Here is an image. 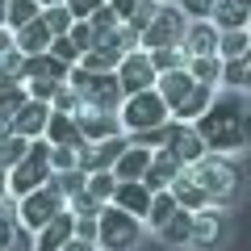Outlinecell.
<instances>
[{"label":"cell","instance_id":"cell-1","mask_svg":"<svg viewBox=\"0 0 251 251\" xmlns=\"http://www.w3.org/2000/svg\"><path fill=\"white\" fill-rule=\"evenodd\" d=\"M193 130L201 134V143L218 155H234L247 147L243 138V100L239 97H214V105L193 122Z\"/></svg>","mask_w":251,"mask_h":251},{"label":"cell","instance_id":"cell-2","mask_svg":"<svg viewBox=\"0 0 251 251\" xmlns=\"http://www.w3.org/2000/svg\"><path fill=\"white\" fill-rule=\"evenodd\" d=\"M184 172L205 188L209 205H218V209L230 205V201L239 197V188H243V176H239V168L230 163V155H218V151H205L197 163H188Z\"/></svg>","mask_w":251,"mask_h":251},{"label":"cell","instance_id":"cell-3","mask_svg":"<svg viewBox=\"0 0 251 251\" xmlns=\"http://www.w3.org/2000/svg\"><path fill=\"white\" fill-rule=\"evenodd\" d=\"M143 230H147L143 218L105 201V209L97 214V251H134L143 243Z\"/></svg>","mask_w":251,"mask_h":251},{"label":"cell","instance_id":"cell-4","mask_svg":"<svg viewBox=\"0 0 251 251\" xmlns=\"http://www.w3.org/2000/svg\"><path fill=\"white\" fill-rule=\"evenodd\" d=\"M46 180H50V143L46 138H29V151L9 168V180L4 184H9L13 197H25V193L42 188Z\"/></svg>","mask_w":251,"mask_h":251},{"label":"cell","instance_id":"cell-5","mask_svg":"<svg viewBox=\"0 0 251 251\" xmlns=\"http://www.w3.org/2000/svg\"><path fill=\"white\" fill-rule=\"evenodd\" d=\"M172 117V109L163 105V97L155 88H143V92H130V97L117 105V122H122L126 134H138V130H151V126H163Z\"/></svg>","mask_w":251,"mask_h":251},{"label":"cell","instance_id":"cell-6","mask_svg":"<svg viewBox=\"0 0 251 251\" xmlns=\"http://www.w3.org/2000/svg\"><path fill=\"white\" fill-rule=\"evenodd\" d=\"M67 84L80 92V105H92V109H117L126 100L122 84H117V72H84V67H72Z\"/></svg>","mask_w":251,"mask_h":251},{"label":"cell","instance_id":"cell-7","mask_svg":"<svg viewBox=\"0 0 251 251\" xmlns=\"http://www.w3.org/2000/svg\"><path fill=\"white\" fill-rule=\"evenodd\" d=\"M59 209H67V197H63L50 180H46L42 188H34V193H25V197H17V218L29 226V230H42Z\"/></svg>","mask_w":251,"mask_h":251},{"label":"cell","instance_id":"cell-8","mask_svg":"<svg viewBox=\"0 0 251 251\" xmlns=\"http://www.w3.org/2000/svg\"><path fill=\"white\" fill-rule=\"evenodd\" d=\"M184 25H188V17L180 13V4H159L155 17L147 21V29H143L138 42H143V50H155V46H180Z\"/></svg>","mask_w":251,"mask_h":251},{"label":"cell","instance_id":"cell-9","mask_svg":"<svg viewBox=\"0 0 251 251\" xmlns=\"http://www.w3.org/2000/svg\"><path fill=\"white\" fill-rule=\"evenodd\" d=\"M226 234H230V222H226V214L218 205L193 209V234H188V247L214 251V247H222V243H226Z\"/></svg>","mask_w":251,"mask_h":251},{"label":"cell","instance_id":"cell-10","mask_svg":"<svg viewBox=\"0 0 251 251\" xmlns=\"http://www.w3.org/2000/svg\"><path fill=\"white\" fill-rule=\"evenodd\" d=\"M155 80H159V72H155L151 54H147L143 46L122 54V63H117V84H122L126 97H130V92H143V88H155Z\"/></svg>","mask_w":251,"mask_h":251},{"label":"cell","instance_id":"cell-11","mask_svg":"<svg viewBox=\"0 0 251 251\" xmlns=\"http://www.w3.org/2000/svg\"><path fill=\"white\" fill-rule=\"evenodd\" d=\"M130 147L126 134H109V138H97V143H80L75 147V168L80 172H100V168H113L117 155Z\"/></svg>","mask_w":251,"mask_h":251},{"label":"cell","instance_id":"cell-12","mask_svg":"<svg viewBox=\"0 0 251 251\" xmlns=\"http://www.w3.org/2000/svg\"><path fill=\"white\" fill-rule=\"evenodd\" d=\"M72 117H75V126H80V134L88 138V143L109 138V134H126L122 122H117V109H92V105H80Z\"/></svg>","mask_w":251,"mask_h":251},{"label":"cell","instance_id":"cell-13","mask_svg":"<svg viewBox=\"0 0 251 251\" xmlns=\"http://www.w3.org/2000/svg\"><path fill=\"white\" fill-rule=\"evenodd\" d=\"M168 126H172V134H168V151L176 155V159L184 163V168H188V163H197L201 155L209 151V147L201 143V134L193 130V122H176V117H172Z\"/></svg>","mask_w":251,"mask_h":251},{"label":"cell","instance_id":"cell-14","mask_svg":"<svg viewBox=\"0 0 251 251\" xmlns=\"http://www.w3.org/2000/svg\"><path fill=\"white\" fill-rule=\"evenodd\" d=\"M218 34H222V29H218L209 17L188 21V25H184V38H180V50H184L188 59H197V54H218Z\"/></svg>","mask_w":251,"mask_h":251},{"label":"cell","instance_id":"cell-15","mask_svg":"<svg viewBox=\"0 0 251 251\" xmlns=\"http://www.w3.org/2000/svg\"><path fill=\"white\" fill-rule=\"evenodd\" d=\"M67 63L63 59H54L50 50H42V54H25L21 59V84H29V80H50V84H63L67 80Z\"/></svg>","mask_w":251,"mask_h":251},{"label":"cell","instance_id":"cell-16","mask_svg":"<svg viewBox=\"0 0 251 251\" xmlns=\"http://www.w3.org/2000/svg\"><path fill=\"white\" fill-rule=\"evenodd\" d=\"M72 234H75V214L72 209H59L42 230H34V251H59Z\"/></svg>","mask_w":251,"mask_h":251},{"label":"cell","instance_id":"cell-17","mask_svg":"<svg viewBox=\"0 0 251 251\" xmlns=\"http://www.w3.org/2000/svg\"><path fill=\"white\" fill-rule=\"evenodd\" d=\"M197 88V80L188 75V67H172V72H159V80H155V92L163 97V105L168 109H180L184 105V97Z\"/></svg>","mask_w":251,"mask_h":251},{"label":"cell","instance_id":"cell-18","mask_svg":"<svg viewBox=\"0 0 251 251\" xmlns=\"http://www.w3.org/2000/svg\"><path fill=\"white\" fill-rule=\"evenodd\" d=\"M151 188L143 184V180H117V188H113V205L117 209H126V214H134V218H147V209H151Z\"/></svg>","mask_w":251,"mask_h":251},{"label":"cell","instance_id":"cell-19","mask_svg":"<svg viewBox=\"0 0 251 251\" xmlns=\"http://www.w3.org/2000/svg\"><path fill=\"white\" fill-rule=\"evenodd\" d=\"M180 172H184V163H180V159H176V155H172V151H168V147H159V151H155V155H151V168H147V172H143V184H147V188H151V193H163V188H168V184H172V180H176V176H180Z\"/></svg>","mask_w":251,"mask_h":251},{"label":"cell","instance_id":"cell-20","mask_svg":"<svg viewBox=\"0 0 251 251\" xmlns=\"http://www.w3.org/2000/svg\"><path fill=\"white\" fill-rule=\"evenodd\" d=\"M46 122H50V105H46V100H34V97L13 113V130H17L21 138H42Z\"/></svg>","mask_w":251,"mask_h":251},{"label":"cell","instance_id":"cell-21","mask_svg":"<svg viewBox=\"0 0 251 251\" xmlns=\"http://www.w3.org/2000/svg\"><path fill=\"white\" fill-rule=\"evenodd\" d=\"M42 138L54 143V147H80V143H88V138L80 134V126H75V117L72 113H59V109H50V122H46Z\"/></svg>","mask_w":251,"mask_h":251},{"label":"cell","instance_id":"cell-22","mask_svg":"<svg viewBox=\"0 0 251 251\" xmlns=\"http://www.w3.org/2000/svg\"><path fill=\"white\" fill-rule=\"evenodd\" d=\"M50 29H46V21H42V13H38L34 21H25L21 29H13V42H17V50L21 54H42L46 46H50Z\"/></svg>","mask_w":251,"mask_h":251},{"label":"cell","instance_id":"cell-23","mask_svg":"<svg viewBox=\"0 0 251 251\" xmlns=\"http://www.w3.org/2000/svg\"><path fill=\"white\" fill-rule=\"evenodd\" d=\"M151 155H155V151H147V147L130 143L122 155H117V163H113V176H117V180H143V172L151 168Z\"/></svg>","mask_w":251,"mask_h":251},{"label":"cell","instance_id":"cell-24","mask_svg":"<svg viewBox=\"0 0 251 251\" xmlns=\"http://www.w3.org/2000/svg\"><path fill=\"white\" fill-rule=\"evenodd\" d=\"M168 193L176 197V205H180V209H205V205H209L205 188H201L197 180L188 176V172H180V176L172 180V184H168Z\"/></svg>","mask_w":251,"mask_h":251},{"label":"cell","instance_id":"cell-25","mask_svg":"<svg viewBox=\"0 0 251 251\" xmlns=\"http://www.w3.org/2000/svg\"><path fill=\"white\" fill-rule=\"evenodd\" d=\"M117 63H122V50H117L109 38H100L92 50L80 54V63H75V67H84V72H117Z\"/></svg>","mask_w":251,"mask_h":251},{"label":"cell","instance_id":"cell-26","mask_svg":"<svg viewBox=\"0 0 251 251\" xmlns=\"http://www.w3.org/2000/svg\"><path fill=\"white\" fill-rule=\"evenodd\" d=\"M155 234H159L168 247H188V234H193V209H180L176 205V214H172Z\"/></svg>","mask_w":251,"mask_h":251},{"label":"cell","instance_id":"cell-27","mask_svg":"<svg viewBox=\"0 0 251 251\" xmlns=\"http://www.w3.org/2000/svg\"><path fill=\"white\" fill-rule=\"evenodd\" d=\"M214 97H218V88H209V84H197V88L184 97V105L172 109V117H176V122H197V117L205 113L209 105H214Z\"/></svg>","mask_w":251,"mask_h":251},{"label":"cell","instance_id":"cell-28","mask_svg":"<svg viewBox=\"0 0 251 251\" xmlns=\"http://www.w3.org/2000/svg\"><path fill=\"white\" fill-rule=\"evenodd\" d=\"M218 29H247L251 25V9L234 4V0H214V13H209Z\"/></svg>","mask_w":251,"mask_h":251},{"label":"cell","instance_id":"cell-29","mask_svg":"<svg viewBox=\"0 0 251 251\" xmlns=\"http://www.w3.org/2000/svg\"><path fill=\"white\" fill-rule=\"evenodd\" d=\"M184 67H188V75H193L197 84L222 88V59H218V54H197V59H188Z\"/></svg>","mask_w":251,"mask_h":251},{"label":"cell","instance_id":"cell-30","mask_svg":"<svg viewBox=\"0 0 251 251\" xmlns=\"http://www.w3.org/2000/svg\"><path fill=\"white\" fill-rule=\"evenodd\" d=\"M251 34L247 29H222L218 34V59H247Z\"/></svg>","mask_w":251,"mask_h":251},{"label":"cell","instance_id":"cell-31","mask_svg":"<svg viewBox=\"0 0 251 251\" xmlns=\"http://www.w3.org/2000/svg\"><path fill=\"white\" fill-rule=\"evenodd\" d=\"M172 214H176V197H172L168 188H163V193H155V197H151V209H147L143 226H147V230H159V226L168 222Z\"/></svg>","mask_w":251,"mask_h":251},{"label":"cell","instance_id":"cell-32","mask_svg":"<svg viewBox=\"0 0 251 251\" xmlns=\"http://www.w3.org/2000/svg\"><path fill=\"white\" fill-rule=\"evenodd\" d=\"M84 188H88L92 197L105 205L109 197H113V188H117V176H113V168H100V172H88V180H84Z\"/></svg>","mask_w":251,"mask_h":251},{"label":"cell","instance_id":"cell-33","mask_svg":"<svg viewBox=\"0 0 251 251\" xmlns=\"http://www.w3.org/2000/svg\"><path fill=\"white\" fill-rule=\"evenodd\" d=\"M38 13H42V4H38V0H9V13H4V25H9V29H21L25 21H34Z\"/></svg>","mask_w":251,"mask_h":251},{"label":"cell","instance_id":"cell-34","mask_svg":"<svg viewBox=\"0 0 251 251\" xmlns=\"http://www.w3.org/2000/svg\"><path fill=\"white\" fill-rule=\"evenodd\" d=\"M172 122V117H168ZM163 122V126H151V130H138V134H126L130 143H138V147H147V151H159V147H168V134H172V126Z\"/></svg>","mask_w":251,"mask_h":251},{"label":"cell","instance_id":"cell-35","mask_svg":"<svg viewBox=\"0 0 251 251\" xmlns=\"http://www.w3.org/2000/svg\"><path fill=\"white\" fill-rule=\"evenodd\" d=\"M147 54H151L155 72H172V67H184L188 63V54L180 50V46H155V50H147Z\"/></svg>","mask_w":251,"mask_h":251},{"label":"cell","instance_id":"cell-36","mask_svg":"<svg viewBox=\"0 0 251 251\" xmlns=\"http://www.w3.org/2000/svg\"><path fill=\"white\" fill-rule=\"evenodd\" d=\"M84 180H88V172H80V168H67V172H50V184L59 188L63 197H72V193H80V188H84Z\"/></svg>","mask_w":251,"mask_h":251},{"label":"cell","instance_id":"cell-37","mask_svg":"<svg viewBox=\"0 0 251 251\" xmlns=\"http://www.w3.org/2000/svg\"><path fill=\"white\" fill-rule=\"evenodd\" d=\"M67 209H72L75 218H97V214H100L105 205H100V201L92 197L88 188H80V193H72V197H67Z\"/></svg>","mask_w":251,"mask_h":251},{"label":"cell","instance_id":"cell-38","mask_svg":"<svg viewBox=\"0 0 251 251\" xmlns=\"http://www.w3.org/2000/svg\"><path fill=\"white\" fill-rule=\"evenodd\" d=\"M25 151H29V138H21V134H4L0 138V163H4V168H13Z\"/></svg>","mask_w":251,"mask_h":251},{"label":"cell","instance_id":"cell-39","mask_svg":"<svg viewBox=\"0 0 251 251\" xmlns=\"http://www.w3.org/2000/svg\"><path fill=\"white\" fill-rule=\"evenodd\" d=\"M42 21H46V29H50V34H67V29H72V9H67V4H50V9H42Z\"/></svg>","mask_w":251,"mask_h":251},{"label":"cell","instance_id":"cell-40","mask_svg":"<svg viewBox=\"0 0 251 251\" xmlns=\"http://www.w3.org/2000/svg\"><path fill=\"white\" fill-rule=\"evenodd\" d=\"M88 25H92V34H97V42H100V38H105V34H113V29L122 25V21H117V13L109 9V0H105V4H100V9L88 17Z\"/></svg>","mask_w":251,"mask_h":251},{"label":"cell","instance_id":"cell-41","mask_svg":"<svg viewBox=\"0 0 251 251\" xmlns=\"http://www.w3.org/2000/svg\"><path fill=\"white\" fill-rule=\"evenodd\" d=\"M46 50H50L54 59H63V63H67V67H75V63H80V46H75V42H72V38H67V34H54Z\"/></svg>","mask_w":251,"mask_h":251},{"label":"cell","instance_id":"cell-42","mask_svg":"<svg viewBox=\"0 0 251 251\" xmlns=\"http://www.w3.org/2000/svg\"><path fill=\"white\" fill-rule=\"evenodd\" d=\"M50 109H59V113H75V109H80V92L63 80L59 88H54V97H50Z\"/></svg>","mask_w":251,"mask_h":251},{"label":"cell","instance_id":"cell-43","mask_svg":"<svg viewBox=\"0 0 251 251\" xmlns=\"http://www.w3.org/2000/svg\"><path fill=\"white\" fill-rule=\"evenodd\" d=\"M25 100H29V88H25V84H9V88H0V109H9V113H17Z\"/></svg>","mask_w":251,"mask_h":251},{"label":"cell","instance_id":"cell-44","mask_svg":"<svg viewBox=\"0 0 251 251\" xmlns=\"http://www.w3.org/2000/svg\"><path fill=\"white\" fill-rule=\"evenodd\" d=\"M67 38H72V42L80 46V54L97 46V34H92V25H88V21H72V29H67Z\"/></svg>","mask_w":251,"mask_h":251},{"label":"cell","instance_id":"cell-45","mask_svg":"<svg viewBox=\"0 0 251 251\" xmlns=\"http://www.w3.org/2000/svg\"><path fill=\"white\" fill-rule=\"evenodd\" d=\"M0 251H34V230H29V226L21 222L17 230L9 234V243H4V247H0Z\"/></svg>","mask_w":251,"mask_h":251},{"label":"cell","instance_id":"cell-46","mask_svg":"<svg viewBox=\"0 0 251 251\" xmlns=\"http://www.w3.org/2000/svg\"><path fill=\"white\" fill-rule=\"evenodd\" d=\"M176 4H180V13H184L188 21H201V17L214 13V0H176Z\"/></svg>","mask_w":251,"mask_h":251},{"label":"cell","instance_id":"cell-47","mask_svg":"<svg viewBox=\"0 0 251 251\" xmlns=\"http://www.w3.org/2000/svg\"><path fill=\"white\" fill-rule=\"evenodd\" d=\"M75 168V147H54L50 143V172H67Z\"/></svg>","mask_w":251,"mask_h":251},{"label":"cell","instance_id":"cell-48","mask_svg":"<svg viewBox=\"0 0 251 251\" xmlns=\"http://www.w3.org/2000/svg\"><path fill=\"white\" fill-rule=\"evenodd\" d=\"M63 4L72 9V17H75V21H88L92 13H97L100 4H105V0H63Z\"/></svg>","mask_w":251,"mask_h":251},{"label":"cell","instance_id":"cell-49","mask_svg":"<svg viewBox=\"0 0 251 251\" xmlns=\"http://www.w3.org/2000/svg\"><path fill=\"white\" fill-rule=\"evenodd\" d=\"M138 4H143V0H109V9L117 13V21H130V17H134V9H138Z\"/></svg>","mask_w":251,"mask_h":251},{"label":"cell","instance_id":"cell-50","mask_svg":"<svg viewBox=\"0 0 251 251\" xmlns=\"http://www.w3.org/2000/svg\"><path fill=\"white\" fill-rule=\"evenodd\" d=\"M75 239L97 243V218H75Z\"/></svg>","mask_w":251,"mask_h":251},{"label":"cell","instance_id":"cell-51","mask_svg":"<svg viewBox=\"0 0 251 251\" xmlns=\"http://www.w3.org/2000/svg\"><path fill=\"white\" fill-rule=\"evenodd\" d=\"M59 251H97V243H88V239H75V234H72V239L63 243Z\"/></svg>","mask_w":251,"mask_h":251},{"label":"cell","instance_id":"cell-52","mask_svg":"<svg viewBox=\"0 0 251 251\" xmlns=\"http://www.w3.org/2000/svg\"><path fill=\"white\" fill-rule=\"evenodd\" d=\"M9 50H17V42H13V29H9V25H0V54H9Z\"/></svg>","mask_w":251,"mask_h":251},{"label":"cell","instance_id":"cell-53","mask_svg":"<svg viewBox=\"0 0 251 251\" xmlns=\"http://www.w3.org/2000/svg\"><path fill=\"white\" fill-rule=\"evenodd\" d=\"M4 134H17V130H13V113L9 109H0V138Z\"/></svg>","mask_w":251,"mask_h":251},{"label":"cell","instance_id":"cell-54","mask_svg":"<svg viewBox=\"0 0 251 251\" xmlns=\"http://www.w3.org/2000/svg\"><path fill=\"white\" fill-rule=\"evenodd\" d=\"M239 92H251V63L243 67V75H239Z\"/></svg>","mask_w":251,"mask_h":251},{"label":"cell","instance_id":"cell-55","mask_svg":"<svg viewBox=\"0 0 251 251\" xmlns=\"http://www.w3.org/2000/svg\"><path fill=\"white\" fill-rule=\"evenodd\" d=\"M243 138H247V147H251V109H243Z\"/></svg>","mask_w":251,"mask_h":251},{"label":"cell","instance_id":"cell-56","mask_svg":"<svg viewBox=\"0 0 251 251\" xmlns=\"http://www.w3.org/2000/svg\"><path fill=\"white\" fill-rule=\"evenodd\" d=\"M4 180H9V168H4V163H0V188H9V184H4Z\"/></svg>","mask_w":251,"mask_h":251},{"label":"cell","instance_id":"cell-57","mask_svg":"<svg viewBox=\"0 0 251 251\" xmlns=\"http://www.w3.org/2000/svg\"><path fill=\"white\" fill-rule=\"evenodd\" d=\"M38 4H42V9H50V4H63V0H38Z\"/></svg>","mask_w":251,"mask_h":251},{"label":"cell","instance_id":"cell-58","mask_svg":"<svg viewBox=\"0 0 251 251\" xmlns=\"http://www.w3.org/2000/svg\"><path fill=\"white\" fill-rule=\"evenodd\" d=\"M234 4H243V9H251V0H234Z\"/></svg>","mask_w":251,"mask_h":251},{"label":"cell","instance_id":"cell-59","mask_svg":"<svg viewBox=\"0 0 251 251\" xmlns=\"http://www.w3.org/2000/svg\"><path fill=\"white\" fill-rule=\"evenodd\" d=\"M4 193H9V188H0V197H4Z\"/></svg>","mask_w":251,"mask_h":251}]
</instances>
